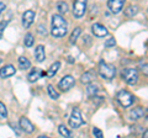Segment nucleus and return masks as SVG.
Wrapping results in <instances>:
<instances>
[{"mask_svg":"<svg viewBox=\"0 0 148 138\" xmlns=\"http://www.w3.org/2000/svg\"><path fill=\"white\" fill-rule=\"evenodd\" d=\"M68 33V22L61 14L52 15V26H51V35L54 38H62Z\"/></svg>","mask_w":148,"mask_h":138,"instance_id":"f257e3e1","label":"nucleus"},{"mask_svg":"<svg viewBox=\"0 0 148 138\" xmlns=\"http://www.w3.org/2000/svg\"><path fill=\"white\" fill-rule=\"evenodd\" d=\"M98 74L104 80H112L116 77V67L114 64L101 61L98 67Z\"/></svg>","mask_w":148,"mask_h":138,"instance_id":"f03ea898","label":"nucleus"},{"mask_svg":"<svg viewBox=\"0 0 148 138\" xmlns=\"http://www.w3.org/2000/svg\"><path fill=\"white\" fill-rule=\"evenodd\" d=\"M121 78L128 85H136L140 79V75H138V70L136 68H125L121 72Z\"/></svg>","mask_w":148,"mask_h":138,"instance_id":"7ed1b4c3","label":"nucleus"},{"mask_svg":"<svg viewBox=\"0 0 148 138\" xmlns=\"http://www.w3.org/2000/svg\"><path fill=\"white\" fill-rule=\"evenodd\" d=\"M116 100H117V102L121 105V107L127 109V107H131L133 105L135 96L127 90H120L116 95Z\"/></svg>","mask_w":148,"mask_h":138,"instance_id":"20e7f679","label":"nucleus"},{"mask_svg":"<svg viewBox=\"0 0 148 138\" xmlns=\"http://www.w3.org/2000/svg\"><path fill=\"white\" fill-rule=\"evenodd\" d=\"M68 122H69V126H71L73 130H77V128L82 127L83 125H85V121L82 117V111L79 107H73Z\"/></svg>","mask_w":148,"mask_h":138,"instance_id":"39448f33","label":"nucleus"},{"mask_svg":"<svg viewBox=\"0 0 148 138\" xmlns=\"http://www.w3.org/2000/svg\"><path fill=\"white\" fill-rule=\"evenodd\" d=\"M86 6H88V0H74L73 3V16L74 19H82L86 12Z\"/></svg>","mask_w":148,"mask_h":138,"instance_id":"423d86ee","label":"nucleus"},{"mask_svg":"<svg viewBox=\"0 0 148 138\" xmlns=\"http://www.w3.org/2000/svg\"><path fill=\"white\" fill-rule=\"evenodd\" d=\"M74 85H75V79H74V77H72V75L63 77L58 83V88L62 91H64V93H66V91H69Z\"/></svg>","mask_w":148,"mask_h":138,"instance_id":"0eeeda50","label":"nucleus"},{"mask_svg":"<svg viewBox=\"0 0 148 138\" xmlns=\"http://www.w3.org/2000/svg\"><path fill=\"white\" fill-rule=\"evenodd\" d=\"M125 3H126V0H108V8L111 14L117 15L122 11Z\"/></svg>","mask_w":148,"mask_h":138,"instance_id":"6e6552de","label":"nucleus"},{"mask_svg":"<svg viewBox=\"0 0 148 138\" xmlns=\"http://www.w3.org/2000/svg\"><path fill=\"white\" fill-rule=\"evenodd\" d=\"M36 17V12L34 10H26L22 14V27L24 29H30V26L34 24Z\"/></svg>","mask_w":148,"mask_h":138,"instance_id":"1a4fd4ad","label":"nucleus"},{"mask_svg":"<svg viewBox=\"0 0 148 138\" xmlns=\"http://www.w3.org/2000/svg\"><path fill=\"white\" fill-rule=\"evenodd\" d=\"M91 32H92V35L98 38H104L109 35V30L101 24H94L92 25L91 26Z\"/></svg>","mask_w":148,"mask_h":138,"instance_id":"9d476101","label":"nucleus"},{"mask_svg":"<svg viewBox=\"0 0 148 138\" xmlns=\"http://www.w3.org/2000/svg\"><path fill=\"white\" fill-rule=\"evenodd\" d=\"M18 123H20L21 130L24 131L25 133H29V135L34 133V131H35V126H34V123H32L27 117H25V116H24V117H21V118H20V121H18Z\"/></svg>","mask_w":148,"mask_h":138,"instance_id":"9b49d317","label":"nucleus"},{"mask_svg":"<svg viewBox=\"0 0 148 138\" xmlns=\"http://www.w3.org/2000/svg\"><path fill=\"white\" fill-rule=\"evenodd\" d=\"M15 74H16V69L12 64H6V66H4L3 68H0V78H3V79L10 78Z\"/></svg>","mask_w":148,"mask_h":138,"instance_id":"f8f14e48","label":"nucleus"},{"mask_svg":"<svg viewBox=\"0 0 148 138\" xmlns=\"http://www.w3.org/2000/svg\"><path fill=\"white\" fill-rule=\"evenodd\" d=\"M145 113H146L145 107L143 106H136L130 111V118L133 120V121H137V120H140V118H142L143 116H145Z\"/></svg>","mask_w":148,"mask_h":138,"instance_id":"ddd939ff","label":"nucleus"},{"mask_svg":"<svg viewBox=\"0 0 148 138\" xmlns=\"http://www.w3.org/2000/svg\"><path fill=\"white\" fill-rule=\"evenodd\" d=\"M35 59L37 63H42L46 59V52H45V47L42 44H38L35 48Z\"/></svg>","mask_w":148,"mask_h":138,"instance_id":"4468645a","label":"nucleus"},{"mask_svg":"<svg viewBox=\"0 0 148 138\" xmlns=\"http://www.w3.org/2000/svg\"><path fill=\"white\" fill-rule=\"evenodd\" d=\"M138 11H140V8L136 5H130L123 10V14L126 17H133L135 15H137Z\"/></svg>","mask_w":148,"mask_h":138,"instance_id":"2eb2a0df","label":"nucleus"},{"mask_svg":"<svg viewBox=\"0 0 148 138\" xmlns=\"http://www.w3.org/2000/svg\"><path fill=\"white\" fill-rule=\"evenodd\" d=\"M18 68L22 69V70H27V69L31 68V62L29 61V58H26L24 56L18 57Z\"/></svg>","mask_w":148,"mask_h":138,"instance_id":"dca6fc26","label":"nucleus"},{"mask_svg":"<svg viewBox=\"0 0 148 138\" xmlns=\"http://www.w3.org/2000/svg\"><path fill=\"white\" fill-rule=\"evenodd\" d=\"M80 33H82V29H80V27H75V29L72 31V33H71V37H69V43H71V44H75L78 38H79Z\"/></svg>","mask_w":148,"mask_h":138,"instance_id":"f3484780","label":"nucleus"},{"mask_svg":"<svg viewBox=\"0 0 148 138\" xmlns=\"http://www.w3.org/2000/svg\"><path fill=\"white\" fill-rule=\"evenodd\" d=\"M94 78H95V73H92V72H85L84 74L82 75L80 81L83 83V84H89V83H92Z\"/></svg>","mask_w":148,"mask_h":138,"instance_id":"a211bd4d","label":"nucleus"},{"mask_svg":"<svg viewBox=\"0 0 148 138\" xmlns=\"http://www.w3.org/2000/svg\"><path fill=\"white\" fill-rule=\"evenodd\" d=\"M59 68H61V62L59 61H57V62H54L52 66L49 67V69H48V72H47V75L49 77V78H52V77H54L56 74L58 73V70H59Z\"/></svg>","mask_w":148,"mask_h":138,"instance_id":"6ab92c4d","label":"nucleus"},{"mask_svg":"<svg viewBox=\"0 0 148 138\" xmlns=\"http://www.w3.org/2000/svg\"><path fill=\"white\" fill-rule=\"evenodd\" d=\"M56 8H57V10L61 15H66V14L69 11V6L66 1H59L57 5H56Z\"/></svg>","mask_w":148,"mask_h":138,"instance_id":"aec40b11","label":"nucleus"},{"mask_svg":"<svg viewBox=\"0 0 148 138\" xmlns=\"http://www.w3.org/2000/svg\"><path fill=\"white\" fill-rule=\"evenodd\" d=\"M34 43H35L34 35L30 33V32H27V33L25 35V38H24V44H25V47L31 48L32 46H34Z\"/></svg>","mask_w":148,"mask_h":138,"instance_id":"412c9836","label":"nucleus"},{"mask_svg":"<svg viewBox=\"0 0 148 138\" xmlns=\"http://www.w3.org/2000/svg\"><path fill=\"white\" fill-rule=\"evenodd\" d=\"M98 91H99V88H98L96 85H92L91 83H89V84H88V86H86V94H88V96H89V98L96 95V94H98Z\"/></svg>","mask_w":148,"mask_h":138,"instance_id":"4be33fe9","label":"nucleus"},{"mask_svg":"<svg viewBox=\"0 0 148 138\" xmlns=\"http://www.w3.org/2000/svg\"><path fill=\"white\" fill-rule=\"evenodd\" d=\"M38 78H41V73L37 70V69H34L29 75H27V80H29L30 83H35L38 80Z\"/></svg>","mask_w":148,"mask_h":138,"instance_id":"5701e85b","label":"nucleus"},{"mask_svg":"<svg viewBox=\"0 0 148 138\" xmlns=\"http://www.w3.org/2000/svg\"><path fill=\"white\" fill-rule=\"evenodd\" d=\"M47 91H48V95H49L51 99H53V100H58V99H59V93L54 89L53 85L49 84V85L47 86Z\"/></svg>","mask_w":148,"mask_h":138,"instance_id":"b1692460","label":"nucleus"},{"mask_svg":"<svg viewBox=\"0 0 148 138\" xmlns=\"http://www.w3.org/2000/svg\"><path fill=\"white\" fill-rule=\"evenodd\" d=\"M58 132H59V135L63 136V137H66V138H71L72 137V131L68 130V128L64 125H61L58 127Z\"/></svg>","mask_w":148,"mask_h":138,"instance_id":"393cba45","label":"nucleus"},{"mask_svg":"<svg viewBox=\"0 0 148 138\" xmlns=\"http://www.w3.org/2000/svg\"><path fill=\"white\" fill-rule=\"evenodd\" d=\"M138 66H140V69L145 73V75L147 77V61L146 59H141V61L138 62Z\"/></svg>","mask_w":148,"mask_h":138,"instance_id":"a878e982","label":"nucleus"},{"mask_svg":"<svg viewBox=\"0 0 148 138\" xmlns=\"http://www.w3.org/2000/svg\"><path fill=\"white\" fill-rule=\"evenodd\" d=\"M0 116L1 117H8V109L5 106V104H3L1 101H0Z\"/></svg>","mask_w":148,"mask_h":138,"instance_id":"bb28decb","label":"nucleus"},{"mask_svg":"<svg viewBox=\"0 0 148 138\" xmlns=\"http://www.w3.org/2000/svg\"><path fill=\"white\" fill-rule=\"evenodd\" d=\"M92 135H94V137H96V138H103V137H104L103 131H101L100 128H98V127H94V128H92Z\"/></svg>","mask_w":148,"mask_h":138,"instance_id":"cd10ccee","label":"nucleus"},{"mask_svg":"<svg viewBox=\"0 0 148 138\" xmlns=\"http://www.w3.org/2000/svg\"><path fill=\"white\" fill-rule=\"evenodd\" d=\"M104 44H105L106 48H111V47H114V46L116 44V40H115V38H108L105 41Z\"/></svg>","mask_w":148,"mask_h":138,"instance_id":"c85d7f7f","label":"nucleus"},{"mask_svg":"<svg viewBox=\"0 0 148 138\" xmlns=\"http://www.w3.org/2000/svg\"><path fill=\"white\" fill-rule=\"evenodd\" d=\"M8 24H9V20H6V21L4 20V21L0 22V38L3 37V33H4V31H5Z\"/></svg>","mask_w":148,"mask_h":138,"instance_id":"c756f323","label":"nucleus"},{"mask_svg":"<svg viewBox=\"0 0 148 138\" xmlns=\"http://www.w3.org/2000/svg\"><path fill=\"white\" fill-rule=\"evenodd\" d=\"M37 31H38V33L40 35H42V36H47V30H46V26L43 24H40L38 25V29H37Z\"/></svg>","mask_w":148,"mask_h":138,"instance_id":"7c9ffc66","label":"nucleus"},{"mask_svg":"<svg viewBox=\"0 0 148 138\" xmlns=\"http://www.w3.org/2000/svg\"><path fill=\"white\" fill-rule=\"evenodd\" d=\"M5 9H6L5 4H4V3H0V15H1V14H3V11L5 10Z\"/></svg>","mask_w":148,"mask_h":138,"instance_id":"2f4dec72","label":"nucleus"},{"mask_svg":"<svg viewBox=\"0 0 148 138\" xmlns=\"http://www.w3.org/2000/svg\"><path fill=\"white\" fill-rule=\"evenodd\" d=\"M68 61H69V62H71V63H73V62H74V61H73V59H72V57H68Z\"/></svg>","mask_w":148,"mask_h":138,"instance_id":"473e14b6","label":"nucleus"},{"mask_svg":"<svg viewBox=\"0 0 148 138\" xmlns=\"http://www.w3.org/2000/svg\"><path fill=\"white\" fill-rule=\"evenodd\" d=\"M1 62H3V58H0V64H1Z\"/></svg>","mask_w":148,"mask_h":138,"instance_id":"72a5a7b5","label":"nucleus"}]
</instances>
